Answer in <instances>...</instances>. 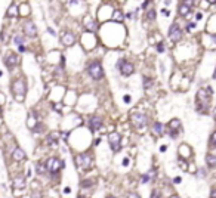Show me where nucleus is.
Listing matches in <instances>:
<instances>
[{
    "label": "nucleus",
    "instance_id": "nucleus-54",
    "mask_svg": "<svg viewBox=\"0 0 216 198\" xmlns=\"http://www.w3.org/2000/svg\"><path fill=\"white\" fill-rule=\"evenodd\" d=\"M2 74H3V73H2V71H0V77H2Z\"/></svg>",
    "mask_w": 216,
    "mask_h": 198
},
{
    "label": "nucleus",
    "instance_id": "nucleus-34",
    "mask_svg": "<svg viewBox=\"0 0 216 198\" xmlns=\"http://www.w3.org/2000/svg\"><path fill=\"white\" fill-rule=\"evenodd\" d=\"M194 28H195V22H191V24H188V27H187V30H188V31H193Z\"/></svg>",
    "mask_w": 216,
    "mask_h": 198
},
{
    "label": "nucleus",
    "instance_id": "nucleus-21",
    "mask_svg": "<svg viewBox=\"0 0 216 198\" xmlns=\"http://www.w3.org/2000/svg\"><path fill=\"white\" fill-rule=\"evenodd\" d=\"M206 163H207L209 167H216V157L215 155H212V154L206 155Z\"/></svg>",
    "mask_w": 216,
    "mask_h": 198
},
{
    "label": "nucleus",
    "instance_id": "nucleus-14",
    "mask_svg": "<svg viewBox=\"0 0 216 198\" xmlns=\"http://www.w3.org/2000/svg\"><path fill=\"white\" fill-rule=\"evenodd\" d=\"M12 158L15 160V161H22L25 158V152H24L21 148H15V151L12 152Z\"/></svg>",
    "mask_w": 216,
    "mask_h": 198
},
{
    "label": "nucleus",
    "instance_id": "nucleus-6",
    "mask_svg": "<svg viewBox=\"0 0 216 198\" xmlns=\"http://www.w3.org/2000/svg\"><path fill=\"white\" fill-rule=\"evenodd\" d=\"M130 121L136 129H142V127L147 126V115L141 113H135L130 115Z\"/></svg>",
    "mask_w": 216,
    "mask_h": 198
},
{
    "label": "nucleus",
    "instance_id": "nucleus-1",
    "mask_svg": "<svg viewBox=\"0 0 216 198\" xmlns=\"http://www.w3.org/2000/svg\"><path fill=\"white\" fill-rule=\"evenodd\" d=\"M12 92L15 95V99L18 102H22L25 99V93H27V85L22 79H18L17 81H13L12 85Z\"/></svg>",
    "mask_w": 216,
    "mask_h": 198
},
{
    "label": "nucleus",
    "instance_id": "nucleus-45",
    "mask_svg": "<svg viewBox=\"0 0 216 198\" xmlns=\"http://www.w3.org/2000/svg\"><path fill=\"white\" fill-rule=\"evenodd\" d=\"M166 149H167V147H166V145H163V147H161V148H160V151H161V152H164V151H166Z\"/></svg>",
    "mask_w": 216,
    "mask_h": 198
},
{
    "label": "nucleus",
    "instance_id": "nucleus-5",
    "mask_svg": "<svg viewBox=\"0 0 216 198\" xmlns=\"http://www.w3.org/2000/svg\"><path fill=\"white\" fill-rule=\"evenodd\" d=\"M209 102H210V96L206 93L204 89H200V90L197 92V105H199V111H204V108L207 109Z\"/></svg>",
    "mask_w": 216,
    "mask_h": 198
},
{
    "label": "nucleus",
    "instance_id": "nucleus-32",
    "mask_svg": "<svg viewBox=\"0 0 216 198\" xmlns=\"http://www.w3.org/2000/svg\"><path fill=\"white\" fill-rule=\"evenodd\" d=\"M179 166H181V169H182V170H187V169H188L187 163H185V161H184L182 158H179Z\"/></svg>",
    "mask_w": 216,
    "mask_h": 198
},
{
    "label": "nucleus",
    "instance_id": "nucleus-7",
    "mask_svg": "<svg viewBox=\"0 0 216 198\" xmlns=\"http://www.w3.org/2000/svg\"><path fill=\"white\" fill-rule=\"evenodd\" d=\"M119 70L121 75H125V77H129L132 74L135 73V67H133V64H130L129 61H125V59H121L119 61Z\"/></svg>",
    "mask_w": 216,
    "mask_h": 198
},
{
    "label": "nucleus",
    "instance_id": "nucleus-2",
    "mask_svg": "<svg viewBox=\"0 0 216 198\" xmlns=\"http://www.w3.org/2000/svg\"><path fill=\"white\" fill-rule=\"evenodd\" d=\"M93 164V158H92L91 154H79V155H76V166L79 167V169H83V170H89Z\"/></svg>",
    "mask_w": 216,
    "mask_h": 198
},
{
    "label": "nucleus",
    "instance_id": "nucleus-29",
    "mask_svg": "<svg viewBox=\"0 0 216 198\" xmlns=\"http://www.w3.org/2000/svg\"><path fill=\"white\" fill-rule=\"evenodd\" d=\"M13 41H15V43H17L18 46H19V45H22V43H24V37H21V36H15V39H13Z\"/></svg>",
    "mask_w": 216,
    "mask_h": 198
},
{
    "label": "nucleus",
    "instance_id": "nucleus-48",
    "mask_svg": "<svg viewBox=\"0 0 216 198\" xmlns=\"http://www.w3.org/2000/svg\"><path fill=\"white\" fill-rule=\"evenodd\" d=\"M213 118L216 120V107H215V109H213Z\"/></svg>",
    "mask_w": 216,
    "mask_h": 198
},
{
    "label": "nucleus",
    "instance_id": "nucleus-37",
    "mask_svg": "<svg viewBox=\"0 0 216 198\" xmlns=\"http://www.w3.org/2000/svg\"><path fill=\"white\" fill-rule=\"evenodd\" d=\"M123 101H125L126 104H127V102H130V101H132V98L129 96V95H125V98H123Z\"/></svg>",
    "mask_w": 216,
    "mask_h": 198
},
{
    "label": "nucleus",
    "instance_id": "nucleus-41",
    "mask_svg": "<svg viewBox=\"0 0 216 198\" xmlns=\"http://www.w3.org/2000/svg\"><path fill=\"white\" fill-rule=\"evenodd\" d=\"M170 136H172V138H173V139H175V138H176V136H178V132H176V130H172Z\"/></svg>",
    "mask_w": 216,
    "mask_h": 198
},
{
    "label": "nucleus",
    "instance_id": "nucleus-18",
    "mask_svg": "<svg viewBox=\"0 0 216 198\" xmlns=\"http://www.w3.org/2000/svg\"><path fill=\"white\" fill-rule=\"evenodd\" d=\"M154 176H155V171H154V170H150L147 175L141 176V182H142V183H147V182L151 181V177H154Z\"/></svg>",
    "mask_w": 216,
    "mask_h": 198
},
{
    "label": "nucleus",
    "instance_id": "nucleus-46",
    "mask_svg": "<svg viewBox=\"0 0 216 198\" xmlns=\"http://www.w3.org/2000/svg\"><path fill=\"white\" fill-rule=\"evenodd\" d=\"M64 192H65V194H70V192H71V189H70V188H65V189H64Z\"/></svg>",
    "mask_w": 216,
    "mask_h": 198
},
{
    "label": "nucleus",
    "instance_id": "nucleus-49",
    "mask_svg": "<svg viewBox=\"0 0 216 198\" xmlns=\"http://www.w3.org/2000/svg\"><path fill=\"white\" fill-rule=\"evenodd\" d=\"M210 197H213V198H215V197H216V191H213V192H212V194H210Z\"/></svg>",
    "mask_w": 216,
    "mask_h": 198
},
{
    "label": "nucleus",
    "instance_id": "nucleus-39",
    "mask_svg": "<svg viewBox=\"0 0 216 198\" xmlns=\"http://www.w3.org/2000/svg\"><path fill=\"white\" fill-rule=\"evenodd\" d=\"M210 142H212V143H216V132H215V133H213V135H212V138H210Z\"/></svg>",
    "mask_w": 216,
    "mask_h": 198
},
{
    "label": "nucleus",
    "instance_id": "nucleus-40",
    "mask_svg": "<svg viewBox=\"0 0 216 198\" xmlns=\"http://www.w3.org/2000/svg\"><path fill=\"white\" fill-rule=\"evenodd\" d=\"M173 182H175V183H181V182H182V177H179V176H176V177L173 179Z\"/></svg>",
    "mask_w": 216,
    "mask_h": 198
},
{
    "label": "nucleus",
    "instance_id": "nucleus-20",
    "mask_svg": "<svg viewBox=\"0 0 216 198\" xmlns=\"http://www.w3.org/2000/svg\"><path fill=\"white\" fill-rule=\"evenodd\" d=\"M19 13H18V6L17 5H12L9 9H7V17H11V18H15L18 17Z\"/></svg>",
    "mask_w": 216,
    "mask_h": 198
},
{
    "label": "nucleus",
    "instance_id": "nucleus-17",
    "mask_svg": "<svg viewBox=\"0 0 216 198\" xmlns=\"http://www.w3.org/2000/svg\"><path fill=\"white\" fill-rule=\"evenodd\" d=\"M13 186L17 189H21V188L25 186V179L24 177H15L13 179Z\"/></svg>",
    "mask_w": 216,
    "mask_h": 198
},
{
    "label": "nucleus",
    "instance_id": "nucleus-52",
    "mask_svg": "<svg viewBox=\"0 0 216 198\" xmlns=\"http://www.w3.org/2000/svg\"><path fill=\"white\" fill-rule=\"evenodd\" d=\"M213 41H215V43H216V36H213Z\"/></svg>",
    "mask_w": 216,
    "mask_h": 198
},
{
    "label": "nucleus",
    "instance_id": "nucleus-3",
    "mask_svg": "<svg viewBox=\"0 0 216 198\" xmlns=\"http://www.w3.org/2000/svg\"><path fill=\"white\" fill-rule=\"evenodd\" d=\"M64 166H65V163H64L62 160H58L56 157H51V158H47V161H46L47 171L52 173V175H56V173L62 169Z\"/></svg>",
    "mask_w": 216,
    "mask_h": 198
},
{
    "label": "nucleus",
    "instance_id": "nucleus-51",
    "mask_svg": "<svg viewBox=\"0 0 216 198\" xmlns=\"http://www.w3.org/2000/svg\"><path fill=\"white\" fill-rule=\"evenodd\" d=\"M213 79H216V70H215V74H213Z\"/></svg>",
    "mask_w": 216,
    "mask_h": 198
},
{
    "label": "nucleus",
    "instance_id": "nucleus-31",
    "mask_svg": "<svg viewBox=\"0 0 216 198\" xmlns=\"http://www.w3.org/2000/svg\"><path fill=\"white\" fill-rule=\"evenodd\" d=\"M164 49H166V47H164V43H163V41H160L159 45H157V51H159L160 53H163V52H164Z\"/></svg>",
    "mask_w": 216,
    "mask_h": 198
},
{
    "label": "nucleus",
    "instance_id": "nucleus-38",
    "mask_svg": "<svg viewBox=\"0 0 216 198\" xmlns=\"http://www.w3.org/2000/svg\"><path fill=\"white\" fill-rule=\"evenodd\" d=\"M161 13H163L164 17H169V15H170V12L167 11V9H161Z\"/></svg>",
    "mask_w": 216,
    "mask_h": 198
},
{
    "label": "nucleus",
    "instance_id": "nucleus-16",
    "mask_svg": "<svg viewBox=\"0 0 216 198\" xmlns=\"http://www.w3.org/2000/svg\"><path fill=\"white\" fill-rule=\"evenodd\" d=\"M178 11H179V15H181V17H187L188 13H189V11H191V7L187 6L185 3H182V5H179Z\"/></svg>",
    "mask_w": 216,
    "mask_h": 198
},
{
    "label": "nucleus",
    "instance_id": "nucleus-12",
    "mask_svg": "<svg viewBox=\"0 0 216 198\" xmlns=\"http://www.w3.org/2000/svg\"><path fill=\"white\" fill-rule=\"evenodd\" d=\"M24 33L27 34L28 37H36L37 36V27L34 25V22L24 24Z\"/></svg>",
    "mask_w": 216,
    "mask_h": 198
},
{
    "label": "nucleus",
    "instance_id": "nucleus-4",
    "mask_svg": "<svg viewBox=\"0 0 216 198\" xmlns=\"http://www.w3.org/2000/svg\"><path fill=\"white\" fill-rule=\"evenodd\" d=\"M87 73H89V75H91L93 80H101L104 77V70H102L101 62L93 61V62L89 65V68H87Z\"/></svg>",
    "mask_w": 216,
    "mask_h": 198
},
{
    "label": "nucleus",
    "instance_id": "nucleus-43",
    "mask_svg": "<svg viewBox=\"0 0 216 198\" xmlns=\"http://www.w3.org/2000/svg\"><path fill=\"white\" fill-rule=\"evenodd\" d=\"M148 5H150V0H145V2H144V5H142V7L145 9V7H147Z\"/></svg>",
    "mask_w": 216,
    "mask_h": 198
},
{
    "label": "nucleus",
    "instance_id": "nucleus-27",
    "mask_svg": "<svg viewBox=\"0 0 216 198\" xmlns=\"http://www.w3.org/2000/svg\"><path fill=\"white\" fill-rule=\"evenodd\" d=\"M151 86H153V80L148 79V77H144V87L145 89H150Z\"/></svg>",
    "mask_w": 216,
    "mask_h": 198
},
{
    "label": "nucleus",
    "instance_id": "nucleus-30",
    "mask_svg": "<svg viewBox=\"0 0 216 198\" xmlns=\"http://www.w3.org/2000/svg\"><path fill=\"white\" fill-rule=\"evenodd\" d=\"M92 185H93V181H85V182L80 183V186L81 188H87V186H92Z\"/></svg>",
    "mask_w": 216,
    "mask_h": 198
},
{
    "label": "nucleus",
    "instance_id": "nucleus-53",
    "mask_svg": "<svg viewBox=\"0 0 216 198\" xmlns=\"http://www.w3.org/2000/svg\"><path fill=\"white\" fill-rule=\"evenodd\" d=\"M0 115H2V108H0Z\"/></svg>",
    "mask_w": 216,
    "mask_h": 198
},
{
    "label": "nucleus",
    "instance_id": "nucleus-35",
    "mask_svg": "<svg viewBox=\"0 0 216 198\" xmlns=\"http://www.w3.org/2000/svg\"><path fill=\"white\" fill-rule=\"evenodd\" d=\"M18 51L21 52V53H24V52L27 51V47H25V46H24V45H19V46H18Z\"/></svg>",
    "mask_w": 216,
    "mask_h": 198
},
{
    "label": "nucleus",
    "instance_id": "nucleus-9",
    "mask_svg": "<svg viewBox=\"0 0 216 198\" xmlns=\"http://www.w3.org/2000/svg\"><path fill=\"white\" fill-rule=\"evenodd\" d=\"M18 64H19V58H18L17 53H13V52H9L7 55L5 56V65L9 70H13V68L17 67Z\"/></svg>",
    "mask_w": 216,
    "mask_h": 198
},
{
    "label": "nucleus",
    "instance_id": "nucleus-10",
    "mask_svg": "<svg viewBox=\"0 0 216 198\" xmlns=\"http://www.w3.org/2000/svg\"><path fill=\"white\" fill-rule=\"evenodd\" d=\"M169 37H170L172 41H179L182 39V31L176 22L170 25V28H169Z\"/></svg>",
    "mask_w": 216,
    "mask_h": 198
},
{
    "label": "nucleus",
    "instance_id": "nucleus-22",
    "mask_svg": "<svg viewBox=\"0 0 216 198\" xmlns=\"http://www.w3.org/2000/svg\"><path fill=\"white\" fill-rule=\"evenodd\" d=\"M113 19L115 22H123V19H125V15H123V12L121 11H115L113 13Z\"/></svg>",
    "mask_w": 216,
    "mask_h": 198
},
{
    "label": "nucleus",
    "instance_id": "nucleus-33",
    "mask_svg": "<svg viewBox=\"0 0 216 198\" xmlns=\"http://www.w3.org/2000/svg\"><path fill=\"white\" fill-rule=\"evenodd\" d=\"M53 109H55V111H58V113H61L62 105H61V104H53Z\"/></svg>",
    "mask_w": 216,
    "mask_h": 198
},
{
    "label": "nucleus",
    "instance_id": "nucleus-26",
    "mask_svg": "<svg viewBox=\"0 0 216 198\" xmlns=\"http://www.w3.org/2000/svg\"><path fill=\"white\" fill-rule=\"evenodd\" d=\"M36 171H37L39 175H45L46 171H47V167H46V164H42V163H39V164L36 166Z\"/></svg>",
    "mask_w": 216,
    "mask_h": 198
},
{
    "label": "nucleus",
    "instance_id": "nucleus-15",
    "mask_svg": "<svg viewBox=\"0 0 216 198\" xmlns=\"http://www.w3.org/2000/svg\"><path fill=\"white\" fill-rule=\"evenodd\" d=\"M153 132L157 136H161V135H163V132H164V126L157 121V123H154V124H153Z\"/></svg>",
    "mask_w": 216,
    "mask_h": 198
},
{
    "label": "nucleus",
    "instance_id": "nucleus-24",
    "mask_svg": "<svg viewBox=\"0 0 216 198\" xmlns=\"http://www.w3.org/2000/svg\"><path fill=\"white\" fill-rule=\"evenodd\" d=\"M85 28L87 30V31H91V33H95L98 30V24L95 22V21H91V22H87L85 25Z\"/></svg>",
    "mask_w": 216,
    "mask_h": 198
},
{
    "label": "nucleus",
    "instance_id": "nucleus-28",
    "mask_svg": "<svg viewBox=\"0 0 216 198\" xmlns=\"http://www.w3.org/2000/svg\"><path fill=\"white\" fill-rule=\"evenodd\" d=\"M147 18L150 19V21H154V19H155V11H154V9H151V11H148Z\"/></svg>",
    "mask_w": 216,
    "mask_h": 198
},
{
    "label": "nucleus",
    "instance_id": "nucleus-23",
    "mask_svg": "<svg viewBox=\"0 0 216 198\" xmlns=\"http://www.w3.org/2000/svg\"><path fill=\"white\" fill-rule=\"evenodd\" d=\"M56 139H58V133H51L46 138V142H47V145H55V143H58Z\"/></svg>",
    "mask_w": 216,
    "mask_h": 198
},
{
    "label": "nucleus",
    "instance_id": "nucleus-13",
    "mask_svg": "<svg viewBox=\"0 0 216 198\" xmlns=\"http://www.w3.org/2000/svg\"><path fill=\"white\" fill-rule=\"evenodd\" d=\"M61 41H62L64 46H73L76 43V36L73 33H65L61 37Z\"/></svg>",
    "mask_w": 216,
    "mask_h": 198
},
{
    "label": "nucleus",
    "instance_id": "nucleus-25",
    "mask_svg": "<svg viewBox=\"0 0 216 198\" xmlns=\"http://www.w3.org/2000/svg\"><path fill=\"white\" fill-rule=\"evenodd\" d=\"M169 127H170L172 130H178V129H181V121L178 118H173L170 123H169Z\"/></svg>",
    "mask_w": 216,
    "mask_h": 198
},
{
    "label": "nucleus",
    "instance_id": "nucleus-8",
    "mask_svg": "<svg viewBox=\"0 0 216 198\" xmlns=\"http://www.w3.org/2000/svg\"><path fill=\"white\" fill-rule=\"evenodd\" d=\"M120 139H121V136H120V133H117V132H113V133L108 135V142H110V147H111V149H113L114 152H119L120 149H121Z\"/></svg>",
    "mask_w": 216,
    "mask_h": 198
},
{
    "label": "nucleus",
    "instance_id": "nucleus-11",
    "mask_svg": "<svg viewBox=\"0 0 216 198\" xmlns=\"http://www.w3.org/2000/svg\"><path fill=\"white\" fill-rule=\"evenodd\" d=\"M102 124H104V121L101 117H92V118L89 120V129H91L92 132L99 130V129L102 127Z\"/></svg>",
    "mask_w": 216,
    "mask_h": 198
},
{
    "label": "nucleus",
    "instance_id": "nucleus-47",
    "mask_svg": "<svg viewBox=\"0 0 216 198\" xmlns=\"http://www.w3.org/2000/svg\"><path fill=\"white\" fill-rule=\"evenodd\" d=\"M127 197H132V198H136V197H138V195H136V194H129V195H127Z\"/></svg>",
    "mask_w": 216,
    "mask_h": 198
},
{
    "label": "nucleus",
    "instance_id": "nucleus-19",
    "mask_svg": "<svg viewBox=\"0 0 216 198\" xmlns=\"http://www.w3.org/2000/svg\"><path fill=\"white\" fill-rule=\"evenodd\" d=\"M179 152H181V155L184 158H188V157L191 155V149H189L187 145H182V147L179 148Z\"/></svg>",
    "mask_w": 216,
    "mask_h": 198
},
{
    "label": "nucleus",
    "instance_id": "nucleus-50",
    "mask_svg": "<svg viewBox=\"0 0 216 198\" xmlns=\"http://www.w3.org/2000/svg\"><path fill=\"white\" fill-rule=\"evenodd\" d=\"M209 3H216V0H207Z\"/></svg>",
    "mask_w": 216,
    "mask_h": 198
},
{
    "label": "nucleus",
    "instance_id": "nucleus-42",
    "mask_svg": "<svg viewBox=\"0 0 216 198\" xmlns=\"http://www.w3.org/2000/svg\"><path fill=\"white\" fill-rule=\"evenodd\" d=\"M151 197H154V198H155V197H160V194L157 192V191H154V192H151Z\"/></svg>",
    "mask_w": 216,
    "mask_h": 198
},
{
    "label": "nucleus",
    "instance_id": "nucleus-44",
    "mask_svg": "<svg viewBox=\"0 0 216 198\" xmlns=\"http://www.w3.org/2000/svg\"><path fill=\"white\" fill-rule=\"evenodd\" d=\"M129 163H130V161H129V158H125V160H123V166H127Z\"/></svg>",
    "mask_w": 216,
    "mask_h": 198
},
{
    "label": "nucleus",
    "instance_id": "nucleus-36",
    "mask_svg": "<svg viewBox=\"0 0 216 198\" xmlns=\"http://www.w3.org/2000/svg\"><path fill=\"white\" fill-rule=\"evenodd\" d=\"M184 3H185L187 6H189V7H191V6L194 5V0H184Z\"/></svg>",
    "mask_w": 216,
    "mask_h": 198
}]
</instances>
